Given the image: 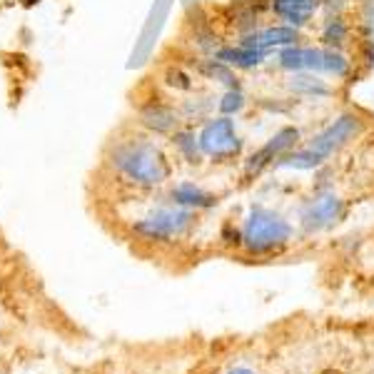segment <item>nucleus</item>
<instances>
[{
    "label": "nucleus",
    "mask_w": 374,
    "mask_h": 374,
    "mask_svg": "<svg viewBox=\"0 0 374 374\" xmlns=\"http://www.w3.org/2000/svg\"><path fill=\"white\" fill-rule=\"evenodd\" d=\"M102 170L132 193H155L172 182L175 157L140 127H125L107 140L102 150Z\"/></svg>",
    "instance_id": "nucleus-1"
},
{
    "label": "nucleus",
    "mask_w": 374,
    "mask_h": 374,
    "mask_svg": "<svg viewBox=\"0 0 374 374\" xmlns=\"http://www.w3.org/2000/svg\"><path fill=\"white\" fill-rule=\"evenodd\" d=\"M362 132H364V117L354 110H344L337 117H332L322 130L314 132L309 140H304L289 155H284L274 167H284V170H297V172L319 170L337 152H342L357 137H362Z\"/></svg>",
    "instance_id": "nucleus-2"
},
{
    "label": "nucleus",
    "mask_w": 374,
    "mask_h": 374,
    "mask_svg": "<svg viewBox=\"0 0 374 374\" xmlns=\"http://www.w3.org/2000/svg\"><path fill=\"white\" fill-rule=\"evenodd\" d=\"M240 228V245L250 257H274L294 242V225L267 205H250Z\"/></svg>",
    "instance_id": "nucleus-3"
},
{
    "label": "nucleus",
    "mask_w": 374,
    "mask_h": 374,
    "mask_svg": "<svg viewBox=\"0 0 374 374\" xmlns=\"http://www.w3.org/2000/svg\"><path fill=\"white\" fill-rule=\"evenodd\" d=\"M198 225V213L162 200L147 205L142 215L130 223V235L145 245H175L185 240Z\"/></svg>",
    "instance_id": "nucleus-4"
},
{
    "label": "nucleus",
    "mask_w": 374,
    "mask_h": 374,
    "mask_svg": "<svg viewBox=\"0 0 374 374\" xmlns=\"http://www.w3.org/2000/svg\"><path fill=\"white\" fill-rule=\"evenodd\" d=\"M277 65L284 73H314L334 80H347L354 70V63L334 48L314 46H289L277 50Z\"/></svg>",
    "instance_id": "nucleus-5"
},
{
    "label": "nucleus",
    "mask_w": 374,
    "mask_h": 374,
    "mask_svg": "<svg viewBox=\"0 0 374 374\" xmlns=\"http://www.w3.org/2000/svg\"><path fill=\"white\" fill-rule=\"evenodd\" d=\"M198 137L205 160L215 162V165H230V162L240 160L245 152V137L240 135L237 122L230 115L208 117L198 130Z\"/></svg>",
    "instance_id": "nucleus-6"
},
{
    "label": "nucleus",
    "mask_w": 374,
    "mask_h": 374,
    "mask_svg": "<svg viewBox=\"0 0 374 374\" xmlns=\"http://www.w3.org/2000/svg\"><path fill=\"white\" fill-rule=\"evenodd\" d=\"M347 215V200L334 190H317L297 210V225L302 233L319 235L337 228Z\"/></svg>",
    "instance_id": "nucleus-7"
},
{
    "label": "nucleus",
    "mask_w": 374,
    "mask_h": 374,
    "mask_svg": "<svg viewBox=\"0 0 374 374\" xmlns=\"http://www.w3.org/2000/svg\"><path fill=\"white\" fill-rule=\"evenodd\" d=\"M135 127L152 137H170L175 130L185 125V117L180 112V105L162 95H150L137 100L135 105Z\"/></svg>",
    "instance_id": "nucleus-8"
},
{
    "label": "nucleus",
    "mask_w": 374,
    "mask_h": 374,
    "mask_svg": "<svg viewBox=\"0 0 374 374\" xmlns=\"http://www.w3.org/2000/svg\"><path fill=\"white\" fill-rule=\"evenodd\" d=\"M297 145H302V132H299V127L294 125L279 127L262 147H257V150L245 160V175L247 177L262 175L267 167L277 165V162L282 160L284 155H289Z\"/></svg>",
    "instance_id": "nucleus-9"
},
{
    "label": "nucleus",
    "mask_w": 374,
    "mask_h": 374,
    "mask_svg": "<svg viewBox=\"0 0 374 374\" xmlns=\"http://www.w3.org/2000/svg\"><path fill=\"white\" fill-rule=\"evenodd\" d=\"M302 33L292 26H284V23H277V26H267V28H255V31L240 36V43L245 46H252L257 50L272 53V50H282V48L297 46Z\"/></svg>",
    "instance_id": "nucleus-10"
},
{
    "label": "nucleus",
    "mask_w": 374,
    "mask_h": 374,
    "mask_svg": "<svg viewBox=\"0 0 374 374\" xmlns=\"http://www.w3.org/2000/svg\"><path fill=\"white\" fill-rule=\"evenodd\" d=\"M167 200L185 210H193V213H200V210H213L218 205V195L208 187H203L200 182L193 180H180V182H170L167 185Z\"/></svg>",
    "instance_id": "nucleus-11"
},
{
    "label": "nucleus",
    "mask_w": 374,
    "mask_h": 374,
    "mask_svg": "<svg viewBox=\"0 0 374 374\" xmlns=\"http://www.w3.org/2000/svg\"><path fill=\"white\" fill-rule=\"evenodd\" d=\"M322 8V0H269V11L284 26H292L302 31L304 26L314 21V16Z\"/></svg>",
    "instance_id": "nucleus-12"
},
{
    "label": "nucleus",
    "mask_w": 374,
    "mask_h": 374,
    "mask_svg": "<svg viewBox=\"0 0 374 374\" xmlns=\"http://www.w3.org/2000/svg\"><path fill=\"white\" fill-rule=\"evenodd\" d=\"M284 87L302 100H327L334 95L332 82L324 80V75H314V73H289Z\"/></svg>",
    "instance_id": "nucleus-13"
},
{
    "label": "nucleus",
    "mask_w": 374,
    "mask_h": 374,
    "mask_svg": "<svg viewBox=\"0 0 374 374\" xmlns=\"http://www.w3.org/2000/svg\"><path fill=\"white\" fill-rule=\"evenodd\" d=\"M170 150H172V157L180 160L182 165H190V167H198L205 162V155H203V147H200V137L193 127L182 125L180 130H175L170 137Z\"/></svg>",
    "instance_id": "nucleus-14"
},
{
    "label": "nucleus",
    "mask_w": 374,
    "mask_h": 374,
    "mask_svg": "<svg viewBox=\"0 0 374 374\" xmlns=\"http://www.w3.org/2000/svg\"><path fill=\"white\" fill-rule=\"evenodd\" d=\"M267 55L269 53L257 50V48H252V46H245V43L218 48V53H215L218 60L228 63V65L235 68V70H255V68H260L265 60H267Z\"/></svg>",
    "instance_id": "nucleus-15"
},
{
    "label": "nucleus",
    "mask_w": 374,
    "mask_h": 374,
    "mask_svg": "<svg viewBox=\"0 0 374 374\" xmlns=\"http://www.w3.org/2000/svg\"><path fill=\"white\" fill-rule=\"evenodd\" d=\"M319 41H322L324 48H334V50H344L352 41V28L344 21L342 16L327 18L322 26V33H319Z\"/></svg>",
    "instance_id": "nucleus-16"
},
{
    "label": "nucleus",
    "mask_w": 374,
    "mask_h": 374,
    "mask_svg": "<svg viewBox=\"0 0 374 374\" xmlns=\"http://www.w3.org/2000/svg\"><path fill=\"white\" fill-rule=\"evenodd\" d=\"M198 70L205 80H213V82H220L230 90V87H240L237 85V75H235V68H230L228 63L218 60V58H205V60L198 63Z\"/></svg>",
    "instance_id": "nucleus-17"
},
{
    "label": "nucleus",
    "mask_w": 374,
    "mask_h": 374,
    "mask_svg": "<svg viewBox=\"0 0 374 374\" xmlns=\"http://www.w3.org/2000/svg\"><path fill=\"white\" fill-rule=\"evenodd\" d=\"M162 85H165L167 90L177 92V95H190V92H195V87H198L195 85V78L180 65H170L162 73Z\"/></svg>",
    "instance_id": "nucleus-18"
},
{
    "label": "nucleus",
    "mask_w": 374,
    "mask_h": 374,
    "mask_svg": "<svg viewBox=\"0 0 374 374\" xmlns=\"http://www.w3.org/2000/svg\"><path fill=\"white\" fill-rule=\"evenodd\" d=\"M245 105H247V95L242 92V87H230V90L223 92V97H220L218 107L223 115H237V112L245 110Z\"/></svg>",
    "instance_id": "nucleus-19"
},
{
    "label": "nucleus",
    "mask_w": 374,
    "mask_h": 374,
    "mask_svg": "<svg viewBox=\"0 0 374 374\" xmlns=\"http://www.w3.org/2000/svg\"><path fill=\"white\" fill-rule=\"evenodd\" d=\"M225 374H257V372H255L252 367H247V364H237V367L228 369Z\"/></svg>",
    "instance_id": "nucleus-20"
}]
</instances>
